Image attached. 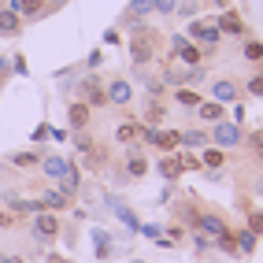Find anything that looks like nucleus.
<instances>
[{"instance_id":"7","label":"nucleus","mask_w":263,"mask_h":263,"mask_svg":"<svg viewBox=\"0 0 263 263\" xmlns=\"http://www.w3.org/2000/svg\"><path fill=\"white\" fill-rule=\"evenodd\" d=\"M71 167H74V163L63 160V156H41V174H45L48 182H56V185L71 174Z\"/></svg>"},{"instance_id":"35","label":"nucleus","mask_w":263,"mask_h":263,"mask_svg":"<svg viewBox=\"0 0 263 263\" xmlns=\"http://www.w3.org/2000/svg\"><path fill=\"white\" fill-rule=\"evenodd\" d=\"M141 234H145V237H152V241H160V237H163V230H160L156 222H145V226H141Z\"/></svg>"},{"instance_id":"27","label":"nucleus","mask_w":263,"mask_h":263,"mask_svg":"<svg viewBox=\"0 0 263 263\" xmlns=\"http://www.w3.org/2000/svg\"><path fill=\"white\" fill-rule=\"evenodd\" d=\"M160 122H163V104L148 100V108H145V126H160Z\"/></svg>"},{"instance_id":"37","label":"nucleus","mask_w":263,"mask_h":263,"mask_svg":"<svg viewBox=\"0 0 263 263\" xmlns=\"http://www.w3.org/2000/svg\"><path fill=\"white\" fill-rule=\"evenodd\" d=\"M48 130H52V126H37V130H33V141H45Z\"/></svg>"},{"instance_id":"38","label":"nucleus","mask_w":263,"mask_h":263,"mask_svg":"<svg viewBox=\"0 0 263 263\" xmlns=\"http://www.w3.org/2000/svg\"><path fill=\"white\" fill-rule=\"evenodd\" d=\"M48 263H71V259H63V256H56V252H52V256H48Z\"/></svg>"},{"instance_id":"12","label":"nucleus","mask_w":263,"mask_h":263,"mask_svg":"<svg viewBox=\"0 0 263 263\" xmlns=\"http://www.w3.org/2000/svg\"><path fill=\"white\" fill-rule=\"evenodd\" d=\"M37 204H41V212H63V208H71V197H67V193L56 185V189H45L41 197H37Z\"/></svg>"},{"instance_id":"25","label":"nucleus","mask_w":263,"mask_h":263,"mask_svg":"<svg viewBox=\"0 0 263 263\" xmlns=\"http://www.w3.org/2000/svg\"><path fill=\"white\" fill-rule=\"evenodd\" d=\"M174 100H178L182 108H193V111H197V104H200V93H197V89H185V85H178V89H174Z\"/></svg>"},{"instance_id":"2","label":"nucleus","mask_w":263,"mask_h":263,"mask_svg":"<svg viewBox=\"0 0 263 263\" xmlns=\"http://www.w3.org/2000/svg\"><path fill=\"white\" fill-rule=\"evenodd\" d=\"M60 215L56 212H37L33 215V222H30V234H33V241H41V245H52L60 237Z\"/></svg>"},{"instance_id":"39","label":"nucleus","mask_w":263,"mask_h":263,"mask_svg":"<svg viewBox=\"0 0 263 263\" xmlns=\"http://www.w3.org/2000/svg\"><path fill=\"white\" fill-rule=\"evenodd\" d=\"M4 71H8V60H4V56H0V74H4Z\"/></svg>"},{"instance_id":"1","label":"nucleus","mask_w":263,"mask_h":263,"mask_svg":"<svg viewBox=\"0 0 263 263\" xmlns=\"http://www.w3.org/2000/svg\"><path fill=\"white\" fill-rule=\"evenodd\" d=\"M185 37H189L193 45H200L204 52H215V45L222 41V33H219L215 19H193L189 30H185Z\"/></svg>"},{"instance_id":"16","label":"nucleus","mask_w":263,"mask_h":263,"mask_svg":"<svg viewBox=\"0 0 263 263\" xmlns=\"http://www.w3.org/2000/svg\"><path fill=\"white\" fill-rule=\"evenodd\" d=\"M23 33V15H15L11 8H0V37H15Z\"/></svg>"},{"instance_id":"19","label":"nucleus","mask_w":263,"mask_h":263,"mask_svg":"<svg viewBox=\"0 0 263 263\" xmlns=\"http://www.w3.org/2000/svg\"><path fill=\"white\" fill-rule=\"evenodd\" d=\"M182 145L185 148H208L212 145V134L208 130H182Z\"/></svg>"},{"instance_id":"20","label":"nucleus","mask_w":263,"mask_h":263,"mask_svg":"<svg viewBox=\"0 0 263 263\" xmlns=\"http://www.w3.org/2000/svg\"><path fill=\"white\" fill-rule=\"evenodd\" d=\"M156 171L163 174L167 182H174V178H182V163H178V156H163L160 163H156Z\"/></svg>"},{"instance_id":"10","label":"nucleus","mask_w":263,"mask_h":263,"mask_svg":"<svg viewBox=\"0 0 263 263\" xmlns=\"http://www.w3.org/2000/svg\"><path fill=\"white\" fill-rule=\"evenodd\" d=\"M237 97H241V85H237L234 78H215V82H212V100H219V104H237Z\"/></svg>"},{"instance_id":"6","label":"nucleus","mask_w":263,"mask_h":263,"mask_svg":"<svg viewBox=\"0 0 263 263\" xmlns=\"http://www.w3.org/2000/svg\"><path fill=\"white\" fill-rule=\"evenodd\" d=\"M193 226H197V230H200L204 237H212V241H215V237H226V234H234L230 226H226V219H219L215 212H200Z\"/></svg>"},{"instance_id":"40","label":"nucleus","mask_w":263,"mask_h":263,"mask_svg":"<svg viewBox=\"0 0 263 263\" xmlns=\"http://www.w3.org/2000/svg\"><path fill=\"white\" fill-rule=\"evenodd\" d=\"M134 263H145V259H134Z\"/></svg>"},{"instance_id":"32","label":"nucleus","mask_w":263,"mask_h":263,"mask_svg":"<svg viewBox=\"0 0 263 263\" xmlns=\"http://www.w3.org/2000/svg\"><path fill=\"white\" fill-rule=\"evenodd\" d=\"M174 8H178V0H152V11L160 15H174Z\"/></svg>"},{"instance_id":"3","label":"nucleus","mask_w":263,"mask_h":263,"mask_svg":"<svg viewBox=\"0 0 263 263\" xmlns=\"http://www.w3.org/2000/svg\"><path fill=\"white\" fill-rule=\"evenodd\" d=\"M241 141H245L241 122L222 119V122H215V126H212V145H215V148H237Z\"/></svg>"},{"instance_id":"14","label":"nucleus","mask_w":263,"mask_h":263,"mask_svg":"<svg viewBox=\"0 0 263 263\" xmlns=\"http://www.w3.org/2000/svg\"><path fill=\"white\" fill-rule=\"evenodd\" d=\"M8 8L23 19H41V15H48V0H11Z\"/></svg>"},{"instance_id":"5","label":"nucleus","mask_w":263,"mask_h":263,"mask_svg":"<svg viewBox=\"0 0 263 263\" xmlns=\"http://www.w3.org/2000/svg\"><path fill=\"white\" fill-rule=\"evenodd\" d=\"M130 60H134V67L152 63V33H148L145 26H137V30H134V41H130Z\"/></svg>"},{"instance_id":"9","label":"nucleus","mask_w":263,"mask_h":263,"mask_svg":"<svg viewBox=\"0 0 263 263\" xmlns=\"http://www.w3.org/2000/svg\"><path fill=\"white\" fill-rule=\"evenodd\" d=\"M78 93H82V100L89 104V108H100V104H108V93H104V85H100L93 74L78 82Z\"/></svg>"},{"instance_id":"23","label":"nucleus","mask_w":263,"mask_h":263,"mask_svg":"<svg viewBox=\"0 0 263 263\" xmlns=\"http://www.w3.org/2000/svg\"><path fill=\"white\" fill-rule=\"evenodd\" d=\"M200 163H204L208 171H219V167L226 163V148H204V152H200Z\"/></svg>"},{"instance_id":"31","label":"nucleus","mask_w":263,"mask_h":263,"mask_svg":"<svg viewBox=\"0 0 263 263\" xmlns=\"http://www.w3.org/2000/svg\"><path fill=\"white\" fill-rule=\"evenodd\" d=\"M74 145H78V152H93L97 145H93V137L85 134V130H74Z\"/></svg>"},{"instance_id":"26","label":"nucleus","mask_w":263,"mask_h":263,"mask_svg":"<svg viewBox=\"0 0 263 263\" xmlns=\"http://www.w3.org/2000/svg\"><path fill=\"white\" fill-rule=\"evenodd\" d=\"M148 11H152V0H130V8H126V19H145Z\"/></svg>"},{"instance_id":"18","label":"nucleus","mask_w":263,"mask_h":263,"mask_svg":"<svg viewBox=\"0 0 263 263\" xmlns=\"http://www.w3.org/2000/svg\"><path fill=\"white\" fill-rule=\"evenodd\" d=\"M67 119H71V130H85V126H89V104L74 100L71 108H67Z\"/></svg>"},{"instance_id":"17","label":"nucleus","mask_w":263,"mask_h":263,"mask_svg":"<svg viewBox=\"0 0 263 263\" xmlns=\"http://www.w3.org/2000/svg\"><path fill=\"white\" fill-rule=\"evenodd\" d=\"M222 115H226V104H219V100H200L197 104V119H204V122H222Z\"/></svg>"},{"instance_id":"36","label":"nucleus","mask_w":263,"mask_h":263,"mask_svg":"<svg viewBox=\"0 0 263 263\" xmlns=\"http://www.w3.org/2000/svg\"><path fill=\"white\" fill-rule=\"evenodd\" d=\"M174 11H182V15H185V19H189V15H197V0H185V4H178V8H174Z\"/></svg>"},{"instance_id":"30","label":"nucleus","mask_w":263,"mask_h":263,"mask_svg":"<svg viewBox=\"0 0 263 263\" xmlns=\"http://www.w3.org/2000/svg\"><path fill=\"white\" fill-rule=\"evenodd\" d=\"M245 93H249V97H263V71L249 74V82H245Z\"/></svg>"},{"instance_id":"28","label":"nucleus","mask_w":263,"mask_h":263,"mask_svg":"<svg viewBox=\"0 0 263 263\" xmlns=\"http://www.w3.org/2000/svg\"><path fill=\"white\" fill-rule=\"evenodd\" d=\"M93 245H97V259H108V256H111V241H108V234H104V230L93 234Z\"/></svg>"},{"instance_id":"15","label":"nucleus","mask_w":263,"mask_h":263,"mask_svg":"<svg viewBox=\"0 0 263 263\" xmlns=\"http://www.w3.org/2000/svg\"><path fill=\"white\" fill-rule=\"evenodd\" d=\"M141 130H145V122L141 119H130V122H122V126L115 130V141L119 145H137V141H141Z\"/></svg>"},{"instance_id":"42","label":"nucleus","mask_w":263,"mask_h":263,"mask_svg":"<svg viewBox=\"0 0 263 263\" xmlns=\"http://www.w3.org/2000/svg\"><path fill=\"white\" fill-rule=\"evenodd\" d=\"M0 259H4V256H0Z\"/></svg>"},{"instance_id":"41","label":"nucleus","mask_w":263,"mask_h":263,"mask_svg":"<svg viewBox=\"0 0 263 263\" xmlns=\"http://www.w3.org/2000/svg\"><path fill=\"white\" fill-rule=\"evenodd\" d=\"M0 82H4V74H0Z\"/></svg>"},{"instance_id":"11","label":"nucleus","mask_w":263,"mask_h":263,"mask_svg":"<svg viewBox=\"0 0 263 263\" xmlns=\"http://www.w3.org/2000/svg\"><path fill=\"white\" fill-rule=\"evenodd\" d=\"M215 26H219V33H222V37H245V30H249L237 11H222L219 19H215Z\"/></svg>"},{"instance_id":"21","label":"nucleus","mask_w":263,"mask_h":263,"mask_svg":"<svg viewBox=\"0 0 263 263\" xmlns=\"http://www.w3.org/2000/svg\"><path fill=\"white\" fill-rule=\"evenodd\" d=\"M234 241H237V252H245V256H249V252H256V241H259V234L245 226V230H237V234H234Z\"/></svg>"},{"instance_id":"4","label":"nucleus","mask_w":263,"mask_h":263,"mask_svg":"<svg viewBox=\"0 0 263 263\" xmlns=\"http://www.w3.org/2000/svg\"><path fill=\"white\" fill-rule=\"evenodd\" d=\"M141 141L152 145V148L174 152V148L182 145V134H178V130H160V126H145V130H141Z\"/></svg>"},{"instance_id":"22","label":"nucleus","mask_w":263,"mask_h":263,"mask_svg":"<svg viewBox=\"0 0 263 263\" xmlns=\"http://www.w3.org/2000/svg\"><path fill=\"white\" fill-rule=\"evenodd\" d=\"M8 163H11V167H19V171L37 167V163H41V152H33V148H30V152H15V156H8Z\"/></svg>"},{"instance_id":"34","label":"nucleus","mask_w":263,"mask_h":263,"mask_svg":"<svg viewBox=\"0 0 263 263\" xmlns=\"http://www.w3.org/2000/svg\"><path fill=\"white\" fill-rule=\"evenodd\" d=\"M249 230L263 234V212H249Z\"/></svg>"},{"instance_id":"8","label":"nucleus","mask_w":263,"mask_h":263,"mask_svg":"<svg viewBox=\"0 0 263 263\" xmlns=\"http://www.w3.org/2000/svg\"><path fill=\"white\" fill-rule=\"evenodd\" d=\"M104 93H108V104H119V108H126V104L134 100V85L126 78H111L108 85H104Z\"/></svg>"},{"instance_id":"24","label":"nucleus","mask_w":263,"mask_h":263,"mask_svg":"<svg viewBox=\"0 0 263 263\" xmlns=\"http://www.w3.org/2000/svg\"><path fill=\"white\" fill-rule=\"evenodd\" d=\"M241 56L249 60V63H256V67H259V63H263V41H252V37H249V41L241 45Z\"/></svg>"},{"instance_id":"33","label":"nucleus","mask_w":263,"mask_h":263,"mask_svg":"<svg viewBox=\"0 0 263 263\" xmlns=\"http://www.w3.org/2000/svg\"><path fill=\"white\" fill-rule=\"evenodd\" d=\"M178 163H182V171H197V167H200V160H197V156H189V152L178 156Z\"/></svg>"},{"instance_id":"13","label":"nucleus","mask_w":263,"mask_h":263,"mask_svg":"<svg viewBox=\"0 0 263 263\" xmlns=\"http://www.w3.org/2000/svg\"><path fill=\"white\" fill-rule=\"evenodd\" d=\"M145 174H148V160H145L141 145H130L126 148V178H145Z\"/></svg>"},{"instance_id":"29","label":"nucleus","mask_w":263,"mask_h":263,"mask_svg":"<svg viewBox=\"0 0 263 263\" xmlns=\"http://www.w3.org/2000/svg\"><path fill=\"white\" fill-rule=\"evenodd\" d=\"M111 208H115V215H119L122 222H126V226H130V230H141V222H137V215L130 212V208H126V204H111Z\"/></svg>"}]
</instances>
